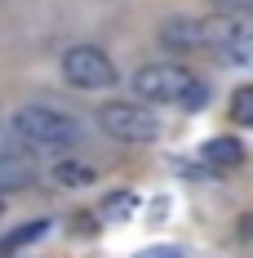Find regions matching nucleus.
Here are the masks:
<instances>
[{
  "label": "nucleus",
  "mask_w": 253,
  "mask_h": 258,
  "mask_svg": "<svg viewBox=\"0 0 253 258\" xmlns=\"http://www.w3.org/2000/svg\"><path fill=\"white\" fill-rule=\"evenodd\" d=\"M240 31L235 14H169L160 23V45L164 49H218Z\"/></svg>",
  "instance_id": "obj_2"
},
{
  "label": "nucleus",
  "mask_w": 253,
  "mask_h": 258,
  "mask_svg": "<svg viewBox=\"0 0 253 258\" xmlns=\"http://www.w3.org/2000/svg\"><path fill=\"white\" fill-rule=\"evenodd\" d=\"M98 125L102 134H111L116 143H155L160 134H164V120H160V111L147 103H125V98H116V103H102L98 107Z\"/></svg>",
  "instance_id": "obj_4"
},
{
  "label": "nucleus",
  "mask_w": 253,
  "mask_h": 258,
  "mask_svg": "<svg viewBox=\"0 0 253 258\" xmlns=\"http://www.w3.org/2000/svg\"><path fill=\"white\" fill-rule=\"evenodd\" d=\"M218 62H222V67H240V72L253 67V31L240 27L227 45H218Z\"/></svg>",
  "instance_id": "obj_9"
},
{
  "label": "nucleus",
  "mask_w": 253,
  "mask_h": 258,
  "mask_svg": "<svg viewBox=\"0 0 253 258\" xmlns=\"http://www.w3.org/2000/svg\"><path fill=\"white\" fill-rule=\"evenodd\" d=\"M213 5H218V14H235V18L253 14V0H213Z\"/></svg>",
  "instance_id": "obj_16"
},
{
  "label": "nucleus",
  "mask_w": 253,
  "mask_h": 258,
  "mask_svg": "<svg viewBox=\"0 0 253 258\" xmlns=\"http://www.w3.org/2000/svg\"><path fill=\"white\" fill-rule=\"evenodd\" d=\"M0 214H5V201H0Z\"/></svg>",
  "instance_id": "obj_18"
},
{
  "label": "nucleus",
  "mask_w": 253,
  "mask_h": 258,
  "mask_svg": "<svg viewBox=\"0 0 253 258\" xmlns=\"http://www.w3.org/2000/svg\"><path fill=\"white\" fill-rule=\"evenodd\" d=\"M9 129H14V138L23 143L27 152H71L85 138V125L76 116H67L58 107H45V103L18 107L9 116Z\"/></svg>",
  "instance_id": "obj_1"
},
{
  "label": "nucleus",
  "mask_w": 253,
  "mask_h": 258,
  "mask_svg": "<svg viewBox=\"0 0 253 258\" xmlns=\"http://www.w3.org/2000/svg\"><path fill=\"white\" fill-rule=\"evenodd\" d=\"M62 80L71 85V89H111V85H120V72H116V62L98 49V45H71V49L62 53Z\"/></svg>",
  "instance_id": "obj_5"
},
{
  "label": "nucleus",
  "mask_w": 253,
  "mask_h": 258,
  "mask_svg": "<svg viewBox=\"0 0 253 258\" xmlns=\"http://www.w3.org/2000/svg\"><path fill=\"white\" fill-rule=\"evenodd\" d=\"M240 236H253V214H244V218H240Z\"/></svg>",
  "instance_id": "obj_17"
},
{
  "label": "nucleus",
  "mask_w": 253,
  "mask_h": 258,
  "mask_svg": "<svg viewBox=\"0 0 253 258\" xmlns=\"http://www.w3.org/2000/svg\"><path fill=\"white\" fill-rule=\"evenodd\" d=\"M138 258H187L182 245H151V249H142Z\"/></svg>",
  "instance_id": "obj_14"
},
{
  "label": "nucleus",
  "mask_w": 253,
  "mask_h": 258,
  "mask_svg": "<svg viewBox=\"0 0 253 258\" xmlns=\"http://www.w3.org/2000/svg\"><path fill=\"white\" fill-rule=\"evenodd\" d=\"M36 182V165L27 156H0V191H27Z\"/></svg>",
  "instance_id": "obj_8"
},
{
  "label": "nucleus",
  "mask_w": 253,
  "mask_h": 258,
  "mask_svg": "<svg viewBox=\"0 0 253 258\" xmlns=\"http://www.w3.org/2000/svg\"><path fill=\"white\" fill-rule=\"evenodd\" d=\"M204 103H209V85L196 80V85H191V94L182 98V107H191V111H196V107H204Z\"/></svg>",
  "instance_id": "obj_15"
},
{
  "label": "nucleus",
  "mask_w": 253,
  "mask_h": 258,
  "mask_svg": "<svg viewBox=\"0 0 253 258\" xmlns=\"http://www.w3.org/2000/svg\"><path fill=\"white\" fill-rule=\"evenodd\" d=\"M49 182L58 187V191H85V187H94V182H98V165L76 160V156H62V160H53Z\"/></svg>",
  "instance_id": "obj_6"
},
{
  "label": "nucleus",
  "mask_w": 253,
  "mask_h": 258,
  "mask_svg": "<svg viewBox=\"0 0 253 258\" xmlns=\"http://www.w3.org/2000/svg\"><path fill=\"white\" fill-rule=\"evenodd\" d=\"M191 85L196 76L182 67V62H147V67H138L133 76H129V89H133V98L147 107H182V98L191 94Z\"/></svg>",
  "instance_id": "obj_3"
},
{
  "label": "nucleus",
  "mask_w": 253,
  "mask_h": 258,
  "mask_svg": "<svg viewBox=\"0 0 253 258\" xmlns=\"http://www.w3.org/2000/svg\"><path fill=\"white\" fill-rule=\"evenodd\" d=\"M0 156H27V147L14 138V129H9V125H0Z\"/></svg>",
  "instance_id": "obj_13"
},
{
  "label": "nucleus",
  "mask_w": 253,
  "mask_h": 258,
  "mask_svg": "<svg viewBox=\"0 0 253 258\" xmlns=\"http://www.w3.org/2000/svg\"><path fill=\"white\" fill-rule=\"evenodd\" d=\"M231 120L253 129V85H240V89L231 94Z\"/></svg>",
  "instance_id": "obj_10"
},
{
  "label": "nucleus",
  "mask_w": 253,
  "mask_h": 258,
  "mask_svg": "<svg viewBox=\"0 0 253 258\" xmlns=\"http://www.w3.org/2000/svg\"><path fill=\"white\" fill-rule=\"evenodd\" d=\"M45 232H49V218H31L27 227H18V232L5 236V249H23V245H31V240H40Z\"/></svg>",
  "instance_id": "obj_11"
},
{
  "label": "nucleus",
  "mask_w": 253,
  "mask_h": 258,
  "mask_svg": "<svg viewBox=\"0 0 253 258\" xmlns=\"http://www.w3.org/2000/svg\"><path fill=\"white\" fill-rule=\"evenodd\" d=\"M133 209H138V196H133V191H116V196H107L102 218H129Z\"/></svg>",
  "instance_id": "obj_12"
},
{
  "label": "nucleus",
  "mask_w": 253,
  "mask_h": 258,
  "mask_svg": "<svg viewBox=\"0 0 253 258\" xmlns=\"http://www.w3.org/2000/svg\"><path fill=\"white\" fill-rule=\"evenodd\" d=\"M204 165H213V169H235L240 160H244V147H240V138H231V134H218V138H209L200 147Z\"/></svg>",
  "instance_id": "obj_7"
}]
</instances>
